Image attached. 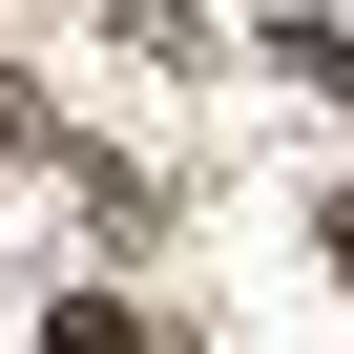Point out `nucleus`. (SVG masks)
<instances>
[{
    "instance_id": "f257e3e1",
    "label": "nucleus",
    "mask_w": 354,
    "mask_h": 354,
    "mask_svg": "<svg viewBox=\"0 0 354 354\" xmlns=\"http://www.w3.org/2000/svg\"><path fill=\"white\" fill-rule=\"evenodd\" d=\"M42 354H146V313H104V292H63V313H42Z\"/></svg>"
},
{
    "instance_id": "f03ea898",
    "label": "nucleus",
    "mask_w": 354,
    "mask_h": 354,
    "mask_svg": "<svg viewBox=\"0 0 354 354\" xmlns=\"http://www.w3.org/2000/svg\"><path fill=\"white\" fill-rule=\"evenodd\" d=\"M333 271H354V188H333Z\"/></svg>"
}]
</instances>
